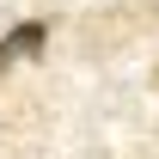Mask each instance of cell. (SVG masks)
<instances>
[{"mask_svg":"<svg viewBox=\"0 0 159 159\" xmlns=\"http://www.w3.org/2000/svg\"><path fill=\"white\" fill-rule=\"evenodd\" d=\"M43 43H49V31H43L37 19H31V25H19V31H6V37H0V67H12V61H31V55H43Z\"/></svg>","mask_w":159,"mask_h":159,"instance_id":"cell-1","label":"cell"}]
</instances>
